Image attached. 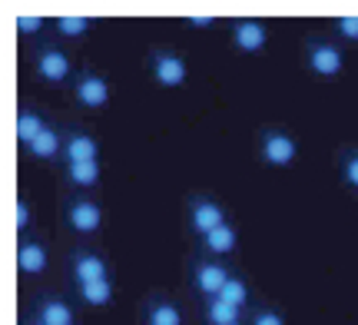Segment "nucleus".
I'll use <instances>...</instances> for the list:
<instances>
[{"instance_id": "f257e3e1", "label": "nucleus", "mask_w": 358, "mask_h": 325, "mask_svg": "<svg viewBox=\"0 0 358 325\" xmlns=\"http://www.w3.org/2000/svg\"><path fill=\"white\" fill-rule=\"evenodd\" d=\"M60 226L77 243H93L106 226V209L96 193H64L60 196Z\"/></svg>"}, {"instance_id": "f03ea898", "label": "nucleus", "mask_w": 358, "mask_h": 325, "mask_svg": "<svg viewBox=\"0 0 358 325\" xmlns=\"http://www.w3.org/2000/svg\"><path fill=\"white\" fill-rule=\"evenodd\" d=\"M27 64L34 70V77L47 87H70L73 77H77L80 66L73 64V57L66 50V43L53 37H43L37 43L27 47Z\"/></svg>"}, {"instance_id": "7ed1b4c3", "label": "nucleus", "mask_w": 358, "mask_h": 325, "mask_svg": "<svg viewBox=\"0 0 358 325\" xmlns=\"http://www.w3.org/2000/svg\"><path fill=\"white\" fill-rule=\"evenodd\" d=\"M302 66L315 80H338L345 73V47L329 30H315L302 40Z\"/></svg>"}, {"instance_id": "20e7f679", "label": "nucleus", "mask_w": 358, "mask_h": 325, "mask_svg": "<svg viewBox=\"0 0 358 325\" xmlns=\"http://www.w3.org/2000/svg\"><path fill=\"white\" fill-rule=\"evenodd\" d=\"M64 275H66V286L113 279V262L106 256V249L96 246V243H73L64 252Z\"/></svg>"}, {"instance_id": "39448f33", "label": "nucleus", "mask_w": 358, "mask_h": 325, "mask_svg": "<svg viewBox=\"0 0 358 325\" xmlns=\"http://www.w3.org/2000/svg\"><path fill=\"white\" fill-rule=\"evenodd\" d=\"M302 153L299 146V136H295L289 127H279V123H266L256 130V159L268 169H289L295 166V159Z\"/></svg>"}, {"instance_id": "423d86ee", "label": "nucleus", "mask_w": 358, "mask_h": 325, "mask_svg": "<svg viewBox=\"0 0 358 325\" xmlns=\"http://www.w3.org/2000/svg\"><path fill=\"white\" fill-rule=\"evenodd\" d=\"M232 273H236V269H232L229 262L209 259V256H199V252H192L189 259H186V282H189L196 302L216 299L219 292H222V286L229 282Z\"/></svg>"}, {"instance_id": "0eeeda50", "label": "nucleus", "mask_w": 358, "mask_h": 325, "mask_svg": "<svg viewBox=\"0 0 358 325\" xmlns=\"http://www.w3.org/2000/svg\"><path fill=\"white\" fill-rule=\"evenodd\" d=\"M143 66H146L150 80H153L159 90H179L189 80V60L176 47H153V50L146 53Z\"/></svg>"}, {"instance_id": "6e6552de", "label": "nucleus", "mask_w": 358, "mask_h": 325, "mask_svg": "<svg viewBox=\"0 0 358 325\" xmlns=\"http://www.w3.org/2000/svg\"><path fill=\"white\" fill-rule=\"evenodd\" d=\"M70 100L77 110H87V113H96V110H106L110 100H113V87L103 70H96L93 64H83L77 70V77L70 83Z\"/></svg>"}, {"instance_id": "1a4fd4ad", "label": "nucleus", "mask_w": 358, "mask_h": 325, "mask_svg": "<svg viewBox=\"0 0 358 325\" xmlns=\"http://www.w3.org/2000/svg\"><path fill=\"white\" fill-rule=\"evenodd\" d=\"M80 305L73 299H66L64 292L53 289H37L27 299V319H34L37 325H77Z\"/></svg>"}, {"instance_id": "9d476101", "label": "nucleus", "mask_w": 358, "mask_h": 325, "mask_svg": "<svg viewBox=\"0 0 358 325\" xmlns=\"http://www.w3.org/2000/svg\"><path fill=\"white\" fill-rule=\"evenodd\" d=\"M226 222H229V209H226V203L219 196L203 193V189L186 196V226H189L192 239L213 233V229L226 226Z\"/></svg>"}, {"instance_id": "9b49d317", "label": "nucleus", "mask_w": 358, "mask_h": 325, "mask_svg": "<svg viewBox=\"0 0 358 325\" xmlns=\"http://www.w3.org/2000/svg\"><path fill=\"white\" fill-rule=\"evenodd\" d=\"M268 37H272V30H268V24L259 20V17H232L229 24H226L229 47L236 53H243V57L262 53L268 47Z\"/></svg>"}, {"instance_id": "f8f14e48", "label": "nucleus", "mask_w": 358, "mask_h": 325, "mask_svg": "<svg viewBox=\"0 0 358 325\" xmlns=\"http://www.w3.org/2000/svg\"><path fill=\"white\" fill-rule=\"evenodd\" d=\"M13 262H17V273L24 279H40L50 269V243L40 233L34 236H20L17 246H13Z\"/></svg>"}, {"instance_id": "ddd939ff", "label": "nucleus", "mask_w": 358, "mask_h": 325, "mask_svg": "<svg viewBox=\"0 0 358 325\" xmlns=\"http://www.w3.org/2000/svg\"><path fill=\"white\" fill-rule=\"evenodd\" d=\"M136 322L140 325H186V312L173 296L166 292H150L136 305Z\"/></svg>"}, {"instance_id": "4468645a", "label": "nucleus", "mask_w": 358, "mask_h": 325, "mask_svg": "<svg viewBox=\"0 0 358 325\" xmlns=\"http://www.w3.org/2000/svg\"><path fill=\"white\" fill-rule=\"evenodd\" d=\"M66 127V140H64V163H90V159H100L103 143L100 136L83 127V123H64ZM60 163V166H64Z\"/></svg>"}, {"instance_id": "2eb2a0df", "label": "nucleus", "mask_w": 358, "mask_h": 325, "mask_svg": "<svg viewBox=\"0 0 358 325\" xmlns=\"http://www.w3.org/2000/svg\"><path fill=\"white\" fill-rule=\"evenodd\" d=\"M196 246H192V252H199V256H209V259H222L229 262L236 252H239V226L236 222H226V226H219V229H213V233L199 236V239H192Z\"/></svg>"}, {"instance_id": "dca6fc26", "label": "nucleus", "mask_w": 358, "mask_h": 325, "mask_svg": "<svg viewBox=\"0 0 358 325\" xmlns=\"http://www.w3.org/2000/svg\"><path fill=\"white\" fill-rule=\"evenodd\" d=\"M50 123H53V117L43 110V106L24 100V103L17 106V117H13V136H17V146H20V150H27V146L34 143V140H37V136L47 130Z\"/></svg>"}, {"instance_id": "f3484780", "label": "nucleus", "mask_w": 358, "mask_h": 325, "mask_svg": "<svg viewBox=\"0 0 358 325\" xmlns=\"http://www.w3.org/2000/svg\"><path fill=\"white\" fill-rule=\"evenodd\" d=\"M60 182H64V193H96L103 182V163L100 159L64 163L60 166Z\"/></svg>"}, {"instance_id": "a211bd4d", "label": "nucleus", "mask_w": 358, "mask_h": 325, "mask_svg": "<svg viewBox=\"0 0 358 325\" xmlns=\"http://www.w3.org/2000/svg\"><path fill=\"white\" fill-rule=\"evenodd\" d=\"M64 140H66V127L53 120L50 127L24 150V157L34 159V163H57V166H60V163H64Z\"/></svg>"}, {"instance_id": "6ab92c4d", "label": "nucleus", "mask_w": 358, "mask_h": 325, "mask_svg": "<svg viewBox=\"0 0 358 325\" xmlns=\"http://www.w3.org/2000/svg\"><path fill=\"white\" fill-rule=\"evenodd\" d=\"M70 299L77 302L80 309H90V312H106L116 299V282L113 279H96V282H80V286H70Z\"/></svg>"}, {"instance_id": "aec40b11", "label": "nucleus", "mask_w": 358, "mask_h": 325, "mask_svg": "<svg viewBox=\"0 0 358 325\" xmlns=\"http://www.w3.org/2000/svg\"><path fill=\"white\" fill-rule=\"evenodd\" d=\"M93 30V17L87 13H57L50 17V37L60 43H77Z\"/></svg>"}, {"instance_id": "412c9836", "label": "nucleus", "mask_w": 358, "mask_h": 325, "mask_svg": "<svg viewBox=\"0 0 358 325\" xmlns=\"http://www.w3.org/2000/svg\"><path fill=\"white\" fill-rule=\"evenodd\" d=\"M196 315H199V322L203 325H232V322H245L243 309H236V305H229V302H222L216 296V299H199L196 302Z\"/></svg>"}, {"instance_id": "4be33fe9", "label": "nucleus", "mask_w": 358, "mask_h": 325, "mask_svg": "<svg viewBox=\"0 0 358 325\" xmlns=\"http://www.w3.org/2000/svg\"><path fill=\"white\" fill-rule=\"evenodd\" d=\"M219 299L229 302V305H236V309H243V312H249V309L256 305V299H252V282H249V279H245L239 269L229 275V282L222 286Z\"/></svg>"}, {"instance_id": "5701e85b", "label": "nucleus", "mask_w": 358, "mask_h": 325, "mask_svg": "<svg viewBox=\"0 0 358 325\" xmlns=\"http://www.w3.org/2000/svg\"><path fill=\"white\" fill-rule=\"evenodd\" d=\"M335 173L345 189L358 193V143H342L335 150Z\"/></svg>"}, {"instance_id": "b1692460", "label": "nucleus", "mask_w": 358, "mask_h": 325, "mask_svg": "<svg viewBox=\"0 0 358 325\" xmlns=\"http://www.w3.org/2000/svg\"><path fill=\"white\" fill-rule=\"evenodd\" d=\"M13 27H17V34H20L27 43H37V40L50 37V17L34 13V10H17V17H13Z\"/></svg>"}, {"instance_id": "393cba45", "label": "nucleus", "mask_w": 358, "mask_h": 325, "mask_svg": "<svg viewBox=\"0 0 358 325\" xmlns=\"http://www.w3.org/2000/svg\"><path fill=\"white\" fill-rule=\"evenodd\" d=\"M329 34H332L342 47H355L358 43V13H338V17H332L329 20V27H325Z\"/></svg>"}, {"instance_id": "a878e982", "label": "nucleus", "mask_w": 358, "mask_h": 325, "mask_svg": "<svg viewBox=\"0 0 358 325\" xmlns=\"http://www.w3.org/2000/svg\"><path fill=\"white\" fill-rule=\"evenodd\" d=\"M13 229H17V239L37 233V226H34V203H30L27 193L13 196Z\"/></svg>"}, {"instance_id": "bb28decb", "label": "nucleus", "mask_w": 358, "mask_h": 325, "mask_svg": "<svg viewBox=\"0 0 358 325\" xmlns=\"http://www.w3.org/2000/svg\"><path fill=\"white\" fill-rule=\"evenodd\" d=\"M245 322L249 325H289V319H285V312H282L275 302L256 299V305H252L249 315H245Z\"/></svg>"}, {"instance_id": "cd10ccee", "label": "nucleus", "mask_w": 358, "mask_h": 325, "mask_svg": "<svg viewBox=\"0 0 358 325\" xmlns=\"http://www.w3.org/2000/svg\"><path fill=\"white\" fill-rule=\"evenodd\" d=\"M182 27H186V30H216V27H219V17H213V13L182 17Z\"/></svg>"}, {"instance_id": "c85d7f7f", "label": "nucleus", "mask_w": 358, "mask_h": 325, "mask_svg": "<svg viewBox=\"0 0 358 325\" xmlns=\"http://www.w3.org/2000/svg\"><path fill=\"white\" fill-rule=\"evenodd\" d=\"M20 325H37V322H34V319H27V315H24V319H20Z\"/></svg>"}, {"instance_id": "c756f323", "label": "nucleus", "mask_w": 358, "mask_h": 325, "mask_svg": "<svg viewBox=\"0 0 358 325\" xmlns=\"http://www.w3.org/2000/svg\"><path fill=\"white\" fill-rule=\"evenodd\" d=\"M232 325H249V322H232Z\"/></svg>"}]
</instances>
